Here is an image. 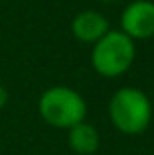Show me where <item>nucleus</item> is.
I'll use <instances>...</instances> for the list:
<instances>
[{
    "label": "nucleus",
    "instance_id": "obj_2",
    "mask_svg": "<svg viewBox=\"0 0 154 155\" xmlns=\"http://www.w3.org/2000/svg\"><path fill=\"white\" fill-rule=\"evenodd\" d=\"M38 112L51 128L69 130L85 120L87 104L77 91L69 87H51L42 92L38 100Z\"/></svg>",
    "mask_w": 154,
    "mask_h": 155
},
{
    "label": "nucleus",
    "instance_id": "obj_6",
    "mask_svg": "<svg viewBox=\"0 0 154 155\" xmlns=\"http://www.w3.org/2000/svg\"><path fill=\"white\" fill-rule=\"evenodd\" d=\"M67 132H69L67 134V143H69V147L75 153L91 155L99 149L101 137H99V132H97L95 126L87 124V122H79L73 128H69Z\"/></svg>",
    "mask_w": 154,
    "mask_h": 155
},
{
    "label": "nucleus",
    "instance_id": "obj_1",
    "mask_svg": "<svg viewBox=\"0 0 154 155\" xmlns=\"http://www.w3.org/2000/svg\"><path fill=\"white\" fill-rule=\"evenodd\" d=\"M109 116L119 132L127 134V136L142 134L152 118L150 98L140 88H119L109 102Z\"/></svg>",
    "mask_w": 154,
    "mask_h": 155
},
{
    "label": "nucleus",
    "instance_id": "obj_5",
    "mask_svg": "<svg viewBox=\"0 0 154 155\" xmlns=\"http://www.w3.org/2000/svg\"><path fill=\"white\" fill-rule=\"evenodd\" d=\"M71 31H73V35L79 41L97 43L109 31V22L101 12L83 10L73 18V22H71Z\"/></svg>",
    "mask_w": 154,
    "mask_h": 155
},
{
    "label": "nucleus",
    "instance_id": "obj_3",
    "mask_svg": "<svg viewBox=\"0 0 154 155\" xmlns=\"http://www.w3.org/2000/svg\"><path fill=\"white\" fill-rule=\"evenodd\" d=\"M135 55V39L123 31L109 30L93 47L91 63L99 75L119 77L131 69Z\"/></svg>",
    "mask_w": 154,
    "mask_h": 155
},
{
    "label": "nucleus",
    "instance_id": "obj_4",
    "mask_svg": "<svg viewBox=\"0 0 154 155\" xmlns=\"http://www.w3.org/2000/svg\"><path fill=\"white\" fill-rule=\"evenodd\" d=\"M123 34L131 39H148L154 35V2L136 0L124 8L121 16Z\"/></svg>",
    "mask_w": 154,
    "mask_h": 155
},
{
    "label": "nucleus",
    "instance_id": "obj_7",
    "mask_svg": "<svg viewBox=\"0 0 154 155\" xmlns=\"http://www.w3.org/2000/svg\"><path fill=\"white\" fill-rule=\"evenodd\" d=\"M8 98H10V94H8L6 87H4V84H0V110L8 104Z\"/></svg>",
    "mask_w": 154,
    "mask_h": 155
},
{
    "label": "nucleus",
    "instance_id": "obj_8",
    "mask_svg": "<svg viewBox=\"0 0 154 155\" xmlns=\"http://www.w3.org/2000/svg\"><path fill=\"white\" fill-rule=\"evenodd\" d=\"M103 2H111V0H103Z\"/></svg>",
    "mask_w": 154,
    "mask_h": 155
}]
</instances>
